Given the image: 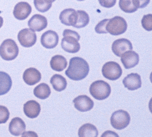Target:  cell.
I'll use <instances>...</instances> for the list:
<instances>
[{"label": "cell", "mask_w": 152, "mask_h": 137, "mask_svg": "<svg viewBox=\"0 0 152 137\" xmlns=\"http://www.w3.org/2000/svg\"><path fill=\"white\" fill-rule=\"evenodd\" d=\"M31 12V7L29 3L20 2L15 6L13 14L18 20H24L29 16Z\"/></svg>", "instance_id": "4fadbf2b"}, {"label": "cell", "mask_w": 152, "mask_h": 137, "mask_svg": "<svg viewBox=\"0 0 152 137\" xmlns=\"http://www.w3.org/2000/svg\"><path fill=\"white\" fill-rule=\"evenodd\" d=\"M120 9L126 13H133L137 10L135 0H120Z\"/></svg>", "instance_id": "d4e9b609"}, {"label": "cell", "mask_w": 152, "mask_h": 137, "mask_svg": "<svg viewBox=\"0 0 152 137\" xmlns=\"http://www.w3.org/2000/svg\"><path fill=\"white\" fill-rule=\"evenodd\" d=\"M78 135L80 137H96L98 135V131L93 125L85 124L80 127L78 131Z\"/></svg>", "instance_id": "7402d4cb"}, {"label": "cell", "mask_w": 152, "mask_h": 137, "mask_svg": "<svg viewBox=\"0 0 152 137\" xmlns=\"http://www.w3.org/2000/svg\"><path fill=\"white\" fill-rule=\"evenodd\" d=\"M78 1H85V0H77Z\"/></svg>", "instance_id": "d590c367"}, {"label": "cell", "mask_w": 152, "mask_h": 137, "mask_svg": "<svg viewBox=\"0 0 152 137\" xmlns=\"http://www.w3.org/2000/svg\"><path fill=\"white\" fill-rule=\"evenodd\" d=\"M59 37L54 31L49 30L43 34L41 38V43L43 47L47 49H53L57 46Z\"/></svg>", "instance_id": "30bf717a"}, {"label": "cell", "mask_w": 152, "mask_h": 137, "mask_svg": "<svg viewBox=\"0 0 152 137\" xmlns=\"http://www.w3.org/2000/svg\"><path fill=\"white\" fill-rule=\"evenodd\" d=\"M34 94L38 98L45 100L51 94V90L48 85L46 83H41L34 88Z\"/></svg>", "instance_id": "cb8c5ba5"}, {"label": "cell", "mask_w": 152, "mask_h": 137, "mask_svg": "<svg viewBox=\"0 0 152 137\" xmlns=\"http://www.w3.org/2000/svg\"><path fill=\"white\" fill-rule=\"evenodd\" d=\"M10 113L4 106L0 105V124L6 123L9 119Z\"/></svg>", "instance_id": "f1b7e54d"}, {"label": "cell", "mask_w": 152, "mask_h": 137, "mask_svg": "<svg viewBox=\"0 0 152 137\" xmlns=\"http://www.w3.org/2000/svg\"><path fill=\"white\" fill-rule=\"evenodd\" d=\"M103 76L111 81L119 79L122 74V69L120 65L114 61H109L105 64L102 69Z\"/></svg>", "instance_id": "8992f818"}, {"label": "cell", "mask_w": 152, "mask_h": 137, "mask_svg": "<svg viewBox=\"0 0 152 137\" xmlns=\"http://www.w3.org/2000/svg\"><path fill=\"white\" fill-rule=\"evenodd\" d=\"M128 25L124 18L115 16L109 19L106 26L107 33L114 36L121 35L127 31Z\"/></svg>", "instance_id": "277c9868"}, {"label": "cell", "mask_w": 152, "mask_h": 137, "mask_svg": "<svg viewBox=\"0 0 152 137\" xmlns=\"http://www.w3.org/2000/svg\"><path fill=\"white\" fill-rule=\"evenodd\" d=\"M125 88L129 90L133 91L141 88L142 85L141 77L137 73H131L123 80Z\"/></svg>", "instance_id": "2e32d148"}, {"label": "cell", "mask_w": 152, "mask_h": 137, "mask_svg": "<svg viewBox=\"0 0 152 137\" xmlns=\"http://www.w3.org/2000/svg\"><path fill=\"white\" fill-rule=\"evenodd\" d=\"M77 11L73 9H66L62 11L59 15L61 23L67 26H74L77 21Z\"/></svg>", "instance_id": "9a60e30c"}, {"label": "cell", "mask_w": 152, "mask_h": 137, "mask_svg": "<svg viewBox=\"0 0 152 137\" xmlns=\"http://www.w3.org/2000/svg\"><path fill=\"white\" fill-rule=\"evenodd\" d=\"M75 108L80 112H85L91 110L94 107L93 100L86 95H81L74 99L73 101Z\"/></svg>", "instance_id": "8fae6325"}, {"label": "cell", "mask_w": 152, "mask_h": 137, "mask_svg": "<svg viewBox=\"0 0 152 137\" xmlns=\"http://www.w3.org/2000/svg\"><path fill=\"white\" fill-rule=\"evenodd\" d=\"M135 1L136 6L138 9H142L145 7L149 4L150 1V0H135Z\"/></svg>", "instance_id": "d6a6232c"}, {"label": "cell", "mask_w": 152, "mask_h": 137, "mask_svg": "<svg viewBox=\"0 0 152 137\" xmlns=\"http://www.w3.org/2000/svg\"><path fill=\"white\" fill-rule=\"evenodd\" d=\"M19 49L15 42L11 39L5 40L0 46V56L4 60L11 61L16 58Z\"/></svg>", "instance_id": "3957f363"}, {"label": "cell", "mask_w": 152, "mask_h": 137, "mask_svg": "<svg viewBox=\"0 0 152 137\" xmlns=\"http://www.w3.org/2000/svg\"><path fill=\"white\" fill-rule=\"evenodd\" d=\"M102 7L107 8L113 7L116 4V0H98Z\"/></svg>", "instance_id": "4dcf8cb0"}, {"label": "cell", "mask_w": 152, "mask_h": 137, "mask_svg": "<svg viewBox=\"0 0 152 137\" xmlns=\"http://www.w3.org/2000/svg\"><path fill=\"white\" fill-rule=\"evenodd\" d=\"M34 6L38 11L45 13L48 11L52 7V0H34Z\"/></svg>", "instance_id": "4316f807"}, {"label": "cell", "mask_w": 152, "mask_h": 137, "mask_svg": "<svg viewBox=\"0 0 152 137\" xmlns=\"http://www.w3.org/2000/svg\"><path fill=\"white\" fill-rule=\"evenodd\" d=\"M63 36L64 37L66 36H73L75 37L78 39H80V36L79 35L78 33L76 32L75 31H72L69 29H66L63 32Z\"/></svg>", "instance_id": "1f68e13d"}, {"label": "cell", "mask_w": 152, "mask_h": 137, "mask_svg": "<svg viewBox=\"0 0 152 137\" xmlns=\"http://www.w3.org/2000/svg\"><path fill=\"white\" fill-rule=\"evenodd\" d=\"M48 24L47 18L39 14L33 16L28 23V26L33 32H41L47 27Z\"/></svg>", "instance_id": "7c38bea8"}, {"label": "cell", "mask_w": 152, "mask_h": 137, "mask_svg": "<svg viewBox=\"0 0 152 137\" xmlns=\"http://www.w3.org/2000/svg\"><path fill=\"white\" fill-rule=\"evenodd\" d=\"M109 19H105L100 21L95 27V31L98 34H107L106 30V26Z\"/></svg>", "instance_id": "f546056e"}, {"label": "cell", "mask_w": 152, "mask_h": 137, "mask_svg": "<svg viewBox=\"0 0 152 137\" xmlns=\"http://www.w3.org/2000/svg\"><path fill=\"white\" fill-rule=\"evenodd\" d=\"M18 39L23 47L31 48L35 44L37 38L34 32L31 29L26 28L19 32Z\"/></svg>", "instance_id": "52a82bcc"}, {"label": "cell", "mask_w": 152, "mask_h": 137, "mask_svg": "<svg viewBox=\"0 0 152 137\" xmlns=\"http://www.w3.org/2000/svg\"><path fill=\"white\" fill-rule=\"evenodd\" d=\"M23 111L29 118H36L40 113V105L35 100H29L24 105Z\"/></svg>", "instance_id": "d6986e66"}, {"label": "cell", "mask_w": 152, "mask_h": 137, "mask_svg": "<svg viewBox=\"0 0 152 137\" xmlns=\"http://www.w3.org/2000/svg\"><path fill=\"white\" fill-rule=\"evenodd\" d=\"M130 120L129 114L123 110L114 112L110 118L111 125L114 129L118 130L126 128L129 124Z\"/></svg>", "instance_id": "5b68a950"}, {"label": "cell", "mask_w": 152, "mask_h": 137, "mask_svg": "<svg viewBox=\"0 0 152 137\" xmlns=\"http://www.w3.org/2000/svg\"><path fill=\"white\" fill-rule=\"evenodd\" d=\"M77 12L78 14L77 21L73 27L80 29L87 26L90 21L88 15L83 10H78Z\"/></svg>", "instance_id": "484cf974"}, {"label": "cell", "mask_w": 152, "mask_h": 137, "mask_svg": "<svg viewBox=\"0 0 152 137\" xmlns=\"http://www.w3.org/2000/svg\"><path fill=\"white\" fill-rule=\"evenodd\" d=\"M26 125L24 122L20 117H16L12 119L9 124V130L12 135L20 136L24 133Z\"/></svg>", "instance_id": "ac0fdd59"}, {"label": "cell", "mask_w": 152, "mask_h": 137, "mask_svg": "<svg viewBox=\"0 0 152 137\" xmlns=\"http://www.w3.org/2000/svg\"><path fill=\"white\" fill-rule=\"evenodd\" d=\"M121 57V61L126 69L135 67L139 62L138 54L132 50L124 52Z\"/></svg>", "instance_id": "5bb4252c"}, {"label": "cell", "mask_w": 152, "mask_h": 137, "mask_svg": "<svg viewBox=\"0 0 152 137\" xmlns=\"http://www.w3.org/2000/svg\"><path fill=\"white\" fill-rule=\"evenodd\" d=\"M133 49L131 42L126 39H120L116 40L112 44V51L117 56H121L122 55L128 51Z\"/></svg>", "instance_id": "ba28073f"}, {"label": "cell", "mask_w": 152, "mask_h": 137, "mask_svg": "<svg viewBox=\"0 0 152 137\" xmlns=\"http://www.w3.org/2000/svg\"><path fill=\"white\" fill-rule=\"evenodd\" d=\"M119 137L118 134L115 133L114 132L111 131H107L105 132L104 133L102 134L101 137Z\"/></svg>", "instance_id": "836d02e7"}, {"label": "cell", "mask_w": 152, "mask_h": 137, "mask_svg": "<svg viewBox=\"0 0 152 137\" xmlns=\"http://www.w3.org/2000/svg\"><path fill=\"white\" fill-rule=\"evenodd\" d=\"M41 78V74L39 71L33 67L26 70L23 75V79L25 82L30 86H32L38 83Z\"/></svg>", "instance_id": "e0dca14e"}, {"label": "cell", "mask_w": 152, "mask_h": 137, "mask_svg": "<svg viewBox=\"0 0 152 137\" xmlns=\"http://www.w3.org/2000/svg\"><path fill=\"white\" fill-rule=\"evenodd\" d=\"M50 82L54 89L59 92L65 89L67 86L65 78L59 74L53 75L50 79Z\"/></svg>", "instance_id": "603a6c76"}, {"label": "cell", "mask_w": 152, "mask_h": 137, "mask_svg": "<svg viewBox=\"0 0 152 137\" xmlns=\"http://www.w3.org/2000/svg\"><path fill=\"white\" fill-rule=\"evenodd\" d=\"M89 70V66L86 60L82 58L75 57L70 59L65 74L71 80L81 81L87 77Z\"/></svg>", "instance_id": "6da1fadb"}, {"label": "cell", "mask_w": 152, "mask_h": 137, "mask_svg": "<svg viewBox=\"0 0 152 137\" xmlns=\"http://www.w3.org/2000/svg\"><path fill=\"white\" fill-rule=\"evenodd\" d=\"M80 40L73 36H64L61 42V47L64 50L68 53H77L80 49V45L78 42Z\"/></svg>", "instance_id": "9c48e42d"}, {"label": "cell", "mask_w": 152, "mask_h": 137, "mask_svg": "<svg viewBox=\"0 0 152 137\" xmlns=\"http://www.w3.org/2000/svg\"><path fill=\"white\" fill-rule=\"evenodd\" d=\"M141 24L143 28L147 31H152V15L151 14H148L144 15L141 20Z\"/></svg>", "instance_id": "83f0119b"}, {"label": "cell", "mask_w": 152, "mask_h": 137, "mask_svg": "<svg viewBox=\"0 0 152 137\" xmlns=\"http://www.w3.org/2000/svg\"><path fill=\"white\" fill-rule=\"evenodd\" d=\"M91 95L97 100H104L110 96L111 88L104 81H97L91 84L89 88Z\"/></svg>", "instance_id": "7a4b0ae2"}, {"label": "cell", "mask_w": 152, "mask_h": 137, "mask_svg": "<svg viewBox=\"0 0 152 137\" xmlns=\"http://www.w3.org/2000/svg\"><path fill=\"white\" fill-rule=\"evenodd\" d=\"M3 24V18L2 17L0 16V28H1Z\"/></svg>", "instance_id": "e575fe53"}, {"label": "cell", "mask_w": 152, "mask_h": 137, "mask_svg": "<svg viewBox=\"0 0 152 137\" xmlns=\"http://www.w3.org/2000/svg\"><path fill=\"white\" fill-rule=\"evenodd\" d=\"M56 0H52V2H54V1H56Z\"/></svg>", "instance_id": "8d00e7d4"}, {"label": "cell", "mask_w": 152, "mask_h": 137, "mask_svg": "<svg viewBox=\"0 0 152 137\" xmlns=\"http://www.w3.org/2000/svg\"><path fill=\"white\" fill-rule=\"evenodd\" d=\"M50 65L51 68L54 71L62 72L67 67V60L63 56L56 55L51 58Z\"/></svg>", "instance_id": "44dd1931"}, {"label": "cell", "mask_w": 152, "mask_h": 137, "mask_svg": "<svg viewBox=\"0 0 152 137\" xmlns=\"http://www.w3.org/2000/svg\"><path fill=\"white\" fill-rule=\"evenodd\" d=\"M12 85V81L9 75L4 72H0V96L9 92Z\"/></svg>", "instance_id": "ffe728a7"}]
</instances>
